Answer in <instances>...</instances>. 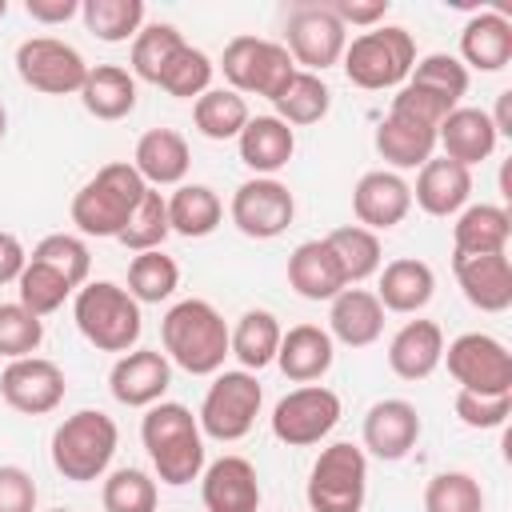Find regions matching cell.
I'll return each mask as SVG.
<instances>
[{"label": "cell", "mask_w": 512, "mask_h": 512, "mask_svg": "<svg viewBox=\"0 0 512 512\" xmlns=\"http://www.w3.org/2000/svg\"><path fill=\"white\" fill-rule=\"evenodd\" d=\"M4 132H8V112H4V104H0V140H4Z\"/></svg>", "instance_id": "680465c9"}, {"label": "cell", "mask_w": 512, "mask_h": 512, "mask_svg": "<svg viewBox=\"0 0 512 512\" xmlns=\"http://www.w3.org/2000/svg\"><path fill=\"white\" fill-rule=\"evenodd\" d=\"M228 216L232 224L252 236V240H272L280 236L292 216H296V200L288 192V184H280L276 176H252L244 180L236 192H232V204H228Z\"/></svg>", "instance_id": "5bb4252c"}, {"label": "cell", "mask_w": 512, "mask_h": 512, "mask_svg": "<svg viewBox=\"0 0 512 512\" xmlns=\"http://www.w3.org/2000/svg\"><path fill=\"white\" fill-rule=\"evenodd\" d=\"M140 440H144L148 460H152V468L164 484L184 488V484L200 480V472H204V432H200V420L184 404H176V400L152 404L140 420Z\"/></svg>", "instance_id": "6da1fadb"}, {"label": "cell", "mask_w": 512, "mask_h": 512, "mask_svg": "<svg viewBox=\"0 0 512 512\" xmlns=\"http://www.w3.org/2000/svg\"><path fill=\"white\" fill-rule=\"evenodd\" d=\"M412 208V184L396 172H364L352 188V212L360 220V228L368 232H388L396 228Z\"/></svg>", "instance_id": "e0dca14e"}, {"label": "cell", "mask_w": 512, "mask_h": 512, "mask_svg": "<svg viewBox=\"0 0 512 512\" xmlns=\"http://www.w3.org/2000/svg\"><path fill=\"white\" fill-rule=\"evenodd\" d=\"M168 96H176V100H192V96H204L208 92V84H212V60L200 52V48H192V44H180L176 52H172V60L164 64V72H160V80H156Z\"/></svg>", "instance_id": "7bdbcfd3"}, {"label": "cell", "mask_w": 512, "mask_h": 512, "mask_svg": "<svg viewBox=\"0 0 512 512\" xmlns=\"http://www.w3.org/2000/svg\"><path fill=\"white\" fill-rule=\"evenodd\" d=\"M328 12L348 28H376L384 16H388V0H368V4H356V0H328Z\"/></svg>", "instance_id": "db71d44e"}, {"label": "cell", "mask_w": 512, "mask_h": 512, "mask_svg": "<svg viewBox=\"0 0 512 512\" xmlns=\"http://www.w3.org/2000/svg\"><path fill=\"white\" fill-rule=\"evenodd\" d=\"M512 60V20L496 8L476 12L460 32V64L476 72H500Z\"/></svg>", "instance_id": "484cf974"}, {"label": "cell", "mask_w": 512, "mask_h": 512, "mask_svg": "<svg viewBox=\"0 0 512 512\" xmlns=\"http://www.w3.org/2000/svg\"><path fill=\"white\" fill-rule=\"evenodd\" d=\"M200 500L208 512H256L260 476L244 456H220L200 472Z\"/></svg>", "instance_id": "ac0fdd59"}, {"label": "cell", "mask_w": 512, "mask_h": 512, "mask_svg": "<svg viewBox=\"0 0 512 512\" xmlns=\"http://www.w3.org/2000/svg\"><path fill=\"white\" fill-rule=\"evenodd\" d=\"M104 512H156V480L140 468H116L100 488Z\"/></svg>", "instance_id": "c3c4849f"}, {"label": "cell", "mask_w": 512, "mask_h": 512, "mask_svg": "<svg viewBox=\"0 0 512 512\" xmlns=\"http://www.w3.org/2000/svg\"><path fill=\"white\" fill-rule=\"evenodd\" d=\"M336 360V344L320 324H296L280 336L276 364L292 384H316Z\"/></svg>", "instance_id": "7402d4cb"}, {"label": "cell", "mask_w": 512, "mask_h": 512, "mask_svg": "<svg viewBox=\"0 0 512 512\" xmlns=\"http://www.w3.org/2000/svg\"><path fill=\"white\" fill-rule=\"evenodd\" d=\"M456 416L468 428H500L512 416V392L500 396H480V392H456Z\"/></svg>", "instance_id": "f907efd6"}, {"label": "cell", "mask_w": 512, "mask_h": 512, "mask_svg": "<svg viewBox=\"0 0 512 512\" xmlns=\"http://www.w3.org/2000/svg\"><path fill=\"white\" fill-rule=\"evenodd\" d=\"M384 332V308L368 288H344L328 308V336L348 348H368Z\"/></svg>", "instance_id": "d4e9b609"}, {"label": "cell", "mask_w": 512, "mask_h": 512, "mask_svg": "<svg viewBox=\"0 0 512 512\" xmlns=\"http://www.w3.org/2000/svg\"><path fill=\"white\" fill-rule=\"evenodd\" d=\"M192 124L208 140H236L248 124V100L232 88H208L192 104Z\"/></svg>", "instance_id": "d590c367"}, {"label": "cell", "mask_w": 512, "mask_h": 512, "mask_svg": "<svg viewBox=\"0 0 512 512\" xmlns=\"http://www.w3.org/2000/svg\"><path fill=\"white\" fill-rule=\"evenodd\" d=\"M24 264H28V252H24V244H20L12 232H0V284H12V280H20Z\"/></svg>", "instance_id": "9f6ffc18"}, {"label": "cell", "mask_w": 512, "mask_h": 512, "mask_svg": "<svg viewBox=\"0 0 512 512\" xmlns=\"http://www.w3.org/2000/svg\"><path fill=\"white\" fill-rule=\"evenodd\" d=\"M28 260H36V264H48L52 272H60L72 288H84L88 284V268H92V256H88V244L80 240V236H68V232H52V236H44L36 248H32V256Z\"/></svg>", "instance_id": "f6af8a7d"}, {"label": "cell", "mask_w": 512, "mask_h": 512, "mask_svg": "<svg viewBox=\"0 0 512 512\" xmlns=\"http://www.w3.org/2000/svg\"><path fill=\"white\" fill-rule=\"evenodd\" d=\"M116 444H120L116 420L100 408H80L64 416L52 432V468L72 484L100 480L116 456Z\"/></svg>", "instance_id": "277c9868"}, {"label": "cell", "mask_w": 512, "mask_h": 512, "mask_svg": "<svg viewBox=\"0 0 512 512\" xmlns=\"http://www.w3.org/2000/svg\"><path fill=\"white\" fill-rule=\"evenodd\" d=\"M424 512H484V488L472 472H436L424 488Z\"/></svg>", "instance_id": "bcb514c9"}, {"label": "cell", "mask_w": 512, "mask_h": 512, "mask_svg": "<svg viewBox=\"0 0 512 512\" xmlns=\"http://www.w3.org/2000/svg\"><path fill=\"white\" fill-rule=\"evenodd\" d=\"M288 284L296 296L304 300H332L340 296L348 284H344V272H340V260L332 256L328 240H304L292 248L288 256Z\"/></svg>", "instance_id": "cb8c5ba5"}, {"label": "cell", "mask_w": 512, "mask_h": 512, "mask_svg": "<svg viewBox=\"0 0 512 512\" xmlns=\"http://www.w3.org/2000/svg\"><path fill=\"white\" fill-rule=\"evenodd\" d=\"M512 220L500 204H472L460 208L452 224V256H488V252H508Z\"/></svg>", "instance_id": "f546056e"}, {"label": "cell", "mask_w": 512, "mask_h": 512, "mask_svg": "<svg viewBox=\"0 0 512 512\" xmlns=\"http://www.w3.org/2000/svg\"><path fill=\"white\" fill-rule=\"evenodd\" d=\"M168 236H172V228H168V200H164L156 188H148L144 200L136 204L132 220L124 224V232H120L116 240H120L128 252H152V248H160Z\"/></svg>", "instance_id": "ee69618b"}, {"label": "cell", "mask_w": 512, "mask_h": 512, "mask_svg": "<svg viewBox=\"0 0 512 512\" xmlns=\"http://www.w3.org/2000/svg\"><path fill=\"white\" fill-rule=\"evenodd\" d=\"M488 120H492L496 136H512V88H504L496 96V112H488Z\"/></svg>", "instance_id": "6f0895ef"}, {"label": "cell", "mask_w": 512, "mask_h": 512, "mask_svg": "<svg viewBox=\"0 0 512 512\" xmlns=\"http://www.w3.org/2000/svg\"><path fill=\"white\" fill-rule=\"evenodd\" d=\"M84 28L104 44H124L144 28V0H84Z\"/></svg>", "instance_id": "f35d334b"}, {"label": "cell", "mask_w": 512, "mask_h": 512, "mask_svg": "<svg viewBox=\"0 0 512 512\" xmlns=\"http://www.w3.org/2000/svg\"><path fill=\"white\" fill-rule=\"evenodd\" d=\"M440 360L448 364V376L464 392H480V396L512 392V352L488 332L456 336Z\"/></svg>", "instance_id": "8fae6325"}, {"label": "cell", "mask_w": 512, "mask_h": 512, "mask_svg": "<svg viewBox=\"0 0 512 512\" xmlns=\"http://www.w3.org/2000/svg\"><path fill=\"white\" fill-rule=\"evenodd\" d=\"M376 152L392 168H424L432 160V152H436V128L388 112L380 120V128H376Z\"/></svg>", "instance_id": "d6a6232c"}, {"label": "cell", "mask_w": 512, "mask_h": 512, "mask_svg": "<svg viewBox=\"0 0 512 512\" xmlns=\"http://www.w3.org/2000/svg\"><path fill=\"white\" fill-rule=\"evenodd\" d=\"M280 324L268 308H248L236 328H228V348L232 356L244 364V372H260L268 364H276V348H280Z\"/></svg>", "instance_id": "836d02e7"}, {"label": "cell", "mask_w": 512, "mask_h": 512, "mask_svg": "<svg viewBox=\"0 0 512 512\" xmlns=\"http://www.w3.org/2000/svg\"><path fill=\"white\" fill-rule=\"evenodd\" d=\"M496 140L500 136H496L484 108H452L436 128V144L444 148V156L464 164V168L488 160L496 152Z\"/></svg>", "instance_id": "603a6c76"}, {"label": "cell", "mask_w": 512, "mask_h": 512, "mask_svg": "<svg viewBox=\"0 0 512 512\" xmlns=\"http://www.w3.org/2000/svg\"><path fill=\"white\" fill-rule=\"evenodd\" d=\"M324 240H328L332 256L340 260V272H344V284H348V288L380 272V260H384V256H380V236H376V232H368V228H360V224H340V228H332Z\"/></svg>", "instance_id": "8d00e7d4"}, {"label": "cell", "mask_w": 512, "mask_h": 512, "mask_svg": "<svg viewBox=\"0 0 512 512\" xmlns=\"http://www.w3.org/2000/svg\"><path fill=\"white\" fill-rule=\"evenodd\" d=\"M260 404H264V388L252 372L236 368V372H216V380L208 384L204 392V404H200V432L220 440V444H232V440H244L260 416Z\"/></svg>", "instance_id": "ba28073f"}, {"label": "cell", "mask_w": 512, "mask_h": 512, "mask_svg": "<svg viewBox=\"0 0 512 512\" xmlns=\"http://www.w3.org/2000/svg\"><path fill=\"white\" fill-rule=\"evenodd\" d=\"M144 192L148 184L140 180V172L128 160H112L72 196V224L84 236H120Z\"/></svg>", "instance_id": "3957f363"}, {"label": "cell", "mask_w": 512, "mask_h": 512, "mask_svg": "<svg viewBox=\"0 0 512 512\" xmlns=\"http://www.w3.org/2000/svg\"><path fill=\"white\" fill-rule=\"evenodd\" d=\"M284 36H288V56L292 64H304V72H324L332 64H340L344 48H348V28L328 12L324 0H304L288 12L284 20Z\"/></svg>", "instance_id": "30bf717a"}, {"label": "cell", "mask_w": 512, "mask_h": 512, "mask_svg": "<svg viewBox=\"0 0 512 512\" xmlns=\"http://www.w3.org/2000/svg\"><path fill=\"white\" fill-rule=\"evenodd\" d=\"M64 372L56 360H44V356H20V360H8V368L0 372V396L12 412L20 416H48L60 408L64 400Z\"/></svg>", "instance_id": "9a60e30c"}, {"label": "cell", "mask_w": 512, "mask_h": 512, "mask_svg": "<svg viewBox=\"0 0 512 512\" xmlns=\"http://www.w3.org/2000/svg\"><path fill=\"white\" fill-rule=\"evenodd\" d=\"M364 496H368L364 448L348 440L328 444L308 472V508L312 512H360Z\"/></svg>", "instance_id": "52a82bcc"}, {"label": "cell", "mask_w": 512, "mask_h": 512, "mask_svg": "<svg viewBox=\"0 0 512 512\" xmlns=\"http://www.w3.org/2000/svg\"><path fill=\"white\" fill-rule=\"evenodd\" d=\"M420 440V412L400 400V396H388V400H376L364 416V448L376 456V460H404Z\"/></svg>", "instance_id": "d6986e66"}, {"label": "cell", "mask_w": 512, "mask_h": 512, "mask_svg": "<svg viewBox=\"0 0 512 512\" xmlns=\"http://www.w3.org/2000/svg\"><path fill=\"white\" fill-rule=\"evenodd\" d=\"M272 104H276V120H284L288 128H292V124L304 128V124H316V120L328 116L332 92H328V84H324L316 72L296 68V76L284 84V92H280Z\"/></svg>", "instance_id": "74e56055"}, {"label": "cell", "mask_w": 512, "mask_h": 512, "mask_svg": "<svg viewBox=\"0 0 512 512\" xmlns=\"http://www.w3.org/2000/svg\"><path fill=\"white\" fill-rule=\"evenodd\" d=\"M160 340H164L168 364H176L192 376H212L224 368V356H232L224 316L208 300H196V296L180 300L164 312Z\"/></svg>", "instance_id": "7a4b0ae2"}, {"label": "cell", "mask_w": 512, "mask_h": 512, "mask_svg": "<svg viewBox=\"0 0 512 512\" xmlns=\"http://www.w3.org/2000/svg\"><path fill=\"white\" fill-rule=\"evenodd\" d=\"M16 72L28 88H36L44 96H68V92H80L88 64L72 44L56 40V36H28L16 48Z\"/></svg>", "instance_id": "4fadbf2b"}, {"label": "cell", "mask_w": 512, "mask_h": 512, "mask_svg": "<svg viewBox=\"0 0 512 512\" xmlns=\"http://www.w3.org/2000/svg\"><path fill=\"white\" fill-rule=\"evenodd\" d=\"M388 112L408 116V120H420V124H428V128H440V120L452 112V104L440 100V96H432V92H424V88H416V84H400Z\"/></svg>", "instance_id": "816d5d0a"}, {"label": "cell", "mask_w": 512, "mask_h": 512, "mask_svg": "<svg viewBox=\"0 0 512 512\" xmlns=\"http://www.w3.org/2000/svg\"><path fill=\"white\" fill-rule=\"evenodd\" d=\"M236 144H240V160H244L256 176L280 172V168L292 160V152H296L292 128H288L284 120H276V116H248V124H244V132L236 136Z\"/></svg>", "instance_id": "f1b7e54d"}, {"label": "cell", "mask_w": 512, "mask_h": 512, "mask_svg": "<svg viewBox=\"0 0 512 512\" xmlns=\"http://www.w3.org/2000/svg\"><path fill=\"white\" fill-rule=\"evenodd\" d=\"M404 84H416V88L448 100L452 108H460V96L468 92V68L456 56H448V52H432V56H424V60L412 64V72H408Z\"/></svg>", "instance_id": "b9f144b4"}, {"label": "cell", "mask_w": 512, "mask_h": 512, "mask_svg": "<svg viewBox=\"0 0 512 512\" xmlns=\"http://www.w3.org/2000/svg\"><path fill=\"white\" fill-rule=\"evenodd\" d=\"M180 44H184V36H180L176 24H144L132 36V76L156 84L160 72H164V64L172 60V52Z\"/></svg>", "instance_id": "60d3db41"}, {"label": "cell", "mask_w": 512, "mask_h": 512, "mask_svg": "<svg viewBox=\"0 0 512 512\" xmlns=\"http://www.w3.org/2000/svg\"><path fill=\"white\" fill-rule=\"evenodd\" d=\"M472 196V168L448 160V156H432L412 188V200L428 212V216H456Z\"/></svg>", "instance_id": "4316f807"}, {"label": "cell", "mask_w": 512, "mask_h": 512, "mask_svg": "<svg viewBox=\"0 0 512 512\" xmlns=\"http://www.w3.org/2000/svg\"><path fill=\"white\" fill-rule=\"evenodd\" d=\"M452 272L460 280V292L480 312H504L512 304V264L508 252L488 256H452Z\"/></svg>", "instance_id": "ffe728a7"}, {"label": "cell", "mask_w": 512, "mask_h": 512, "mask_svg": "<svg viewBox=\"0 0 512 512\" xmlns=\"http://www.w3.org/2000/svg\"><path fill=\"white\" fill-rule=\"evenodd\" d=\"M16 292H20V304H24L32 316H48V312H56L76 288H72L60 272H52L48 264L28 260L24 272H20V280H16Z\"/></svg>", "instance_id": "7dc6e473"}, {"label": "cell", "mask_w": 512, "mask_h": 512, "mask_svg": "<svg viewBox=\"0 0 512 512\" xmlns=\"http://www.w3.org/2000/svg\"><path fill=\"white\" fill-rule=\"evenodd\" d=\"M44 340V320L32 316L20 300L12 304H0V356L4 360H20V356H32Z\"/></svg>", "instance_id": "681fc988"}, {"label": "cell", "mask_w": 512, "mask_h": 512, "mask_svg": "<svg viewBox=\"0 0 512 512\" xmlns=\"http://www.w3.org/2000/svg\"><path fill=\"white\" fill-rule=\"evenodd\" d=\"M52 512H72V508H52Z\"/></svg>", "instance_id": "94428289"}, {"label": "cell", "mask_w": 512, "mask_h": 512, "mask_svg": "<svg viewBox=\"0 0 512 512\" xmlns=\"http://www.w3.org/2000/svg\"><path fill=\"white\" fill-rule=\"evenodd\" d=\"M220 68H224V80L232 84V92H240V96L252 92L264 100H276L284 92V84L296 76L288 48L276 40H260V36H232L224 44Z\"/></svg>", "instance_id": "9c48e42d"}, {"label": "cell", "mask_w": 512, "mask_h": 512, "mask_svg": "<svg viewBox=\"0 0 512 512\" xmlns=\"http://www.w3.org/2000/svg\"><path fill=\"white\" fill-rule=\"evenodd\" d=\"M176 284H180V268L160 248L132 256V264H128V296L136 304H160V300H168L176 292Z\"/></svg>", "instance_id": "ab89813d"}, {"label": "cell", "mask_w": 512, "mask_h": 512, "mask_svg": "<svg viewBox=\"0 0 512 512\" xmlns=\"http://www.w3.org/2000/svg\"><path fill=\"white\" fill-rule=\"evenodd\" d=\"M188 164H192V152H188V140H184L176 128H148V132L136 140L132 168L140 172V180H144L148 188L180 184V180L188 176Z\"/></svg>", "instance_id": "44dd1931"}, {"label": "cell", "mask_w": 512, "mask_h": 512, "mask_svg": "<svg viewBox=\"0 0 512 512\" xmlns=\"http://www.w3.org/2000/svg\"><path fill=\"white\" fill-rule=\"evenodd\" d=\"M444 356V332L436 320H408L392 344H388V368L400 380H424L440 368Z\"/></svg>", "instance_id": "83f0119b"}, {"label": "cell", "mask_w": 512, "mask_h": 512, "mask_svg": "<svg viewBox=\"0 0 512 512\" xmlns=\"http://www.w3.org/2000/svg\"><path fill=\"white\" fill-rule=\"evenodd\" d=\"M168 384H172V364L156 348H132L108 372V388H112L116 404H124V408H152V404H160Z\"/></svg>", "instance_id": "2e32d148"}, {"label": "cell", "mask_w": 512, "mask_h": 512, "mask_svg": "<svg viewBox=\"0 0 512 512\" xmlns=\"http://www.w3.org/2000/svg\"><path fill=\"white\" fill-rule=\"evenodd\" d=\"M340 424V396L324 384H300L272 408V436L288 448H312Z\"/></svg>", "instance_id": "7c38bea8"}, {"label": "cell", "mask_w": 512, "mask_h": 512, "mask_svg": "<svg viewBox=\"0 0 512 512\" xmlns=\"http://www.w3.org/2000/svg\"><path fill=\"white\" fill-rule=\"evenodd\" d=\"M0 512H36V480L20 464H0Z\"/></svg>", "instance_id": "f5cc1de1"}, {"label": "cell", "mask_w": 512, "mask_h": 512, "mask_svg": "<svg viewBox=\"0 0 512 512\" xmlns=\"http://www.w3.org/2000/svg\"><path fill=\"white\" fill-rule=\"evenodd\" d=\"M436 292V276L424 260L416 256H400L392 264H384L380 272V288H376V300L380 308L388 312H420Z\"/></svg>", "instance_id": "4dcf8cb0"}, {"label": "cell", "mask_w": 512, "mask_h": 512, "mask_svg": "<svg viewBox=\"0 0 512 512\" xmlns=\"http://www.w3.org/2000/svg\"><path fill=\"white\" fill-rule=\"evenodd\" d=\"M340 60H344V76L356 88H368V92L400 88L416 64V40L400 24H376L360 32Z\"/></svg>", "instance_id": "8992f818"}, {"label": "cell", "mask_w": 512, "mask_h": 512, "mask_svg": "<svg viewBox=\"0 0 512 512\" xmlns=\"http://www.w3.org/2000/svg\"><path fill=\"white\" fill-rule=\"evenodd\" d=\"M80 104L96 120H124L136 108V76L120 64H96L80 84Z\"/></svg>", "instance_id": "1f68e13d"}, {"label": "cell", "mask_w": 512, "mask_h": 512, "mask_svg": "<svg viewBox=\"0 0 512 512\" xmlns=\"http://www.w3.org/2000/svg\"><path fill=\"white\" fill-rule=\"evenodd\" d=\"M224 220V204L208 184H180L168 196V228L180 236H212Z\"/></svg>", "instance_id": "e575fe53"}, {"label": "cell", "mask_w": 512, "mask_h": 512, "mask_svg": "<svg viewBox=\"0 0 512 512\" xmlns=\"http://www.w3.org/2000/svg\"><path fill=\"white\" fill-rule=\"evenodd\" d=\"M4 16H8V0H0V20H4Z\"/></svg>", "instance_id": "91938a15"}, {"label": "cell", "mask_w": 512, "mask_h": 512, "mask_svg": "<svg viewBox=\"0 0 512 512\" xmlns=\"http://www.w3.org/2000/svg\"><path fill=\"white\" fill-rule=\"evenodd\" d=\"M24 12L36 24H64L80 12V0H24Z\"/></svg>", "instance_id": "11a10c76"}, {"label": "cell", "mask_w": 512, "mask_h": 512, "mask_svg": "<svg viewBox=\"0 0 512 512\" xmlns=\"http://www.w3.org/2000/svg\"><path fill=\"white\" fill-rule=\"evenodd\" d=\"M72 320L80 328V336L100 348V352H132L144 320H140V304L128 296V288L112 284V280H92L84 288H76L72 300Z\"/></svg>", "instance_id": "5b68a950"}]
</instances>
